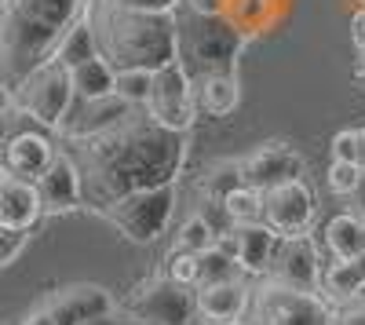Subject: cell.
I'll use <instances>...</instances> for the list:
<instances>
[{"label":"cell","instance_id":"f546056e","mask_svg":"<svg viewBox=\"0 0 365 325\" xmlns=\"http://www.w3.org/2000/svg\"><path fill=\"white\" fill-rule=\"evenodd\" d=\"M329 154H332V161H354V154H358V128H344V132L332 135Z\"/></svg>","mask_w":365,"mask_h":325},{"label":"cell","instance_id":"b9f144b4","mask_svg":"<svg viewBox=\"0 0 365 325\" xmlns=\"http://www.w3.org/2000/svg\"><path fill=\"white\" fill-rule=\"evenodd\" d=\"M361 220H365V216H361Z\"/></svg>","mask_w":365,"mask_h":325},{"label":"cell","instance_id":"277c9868","mask_svg":"<svg viewBox=\"0 0 365 325\" xmlns=\"http://www.w3.org/2000/svg\"><path fill=\"white\" fill-rule=\"evenodd\" d=\"M175 37H179V63H194L201 73L230 70L234 58L245 48V37L223 15H197L187 4L175 11Z\"/></svg>","mask_w":365,"mask_h":325},{"label":"cell","instance_id":"d6a6232c","mask_svg":"<svg viewBox=\"0 0 365 325\" xmlns=\"http://www.w3.org/2000/svg\"><path fill=\"white\" fill-rule=\"evenodd\" d=\"M351 41H354V51H358L361 66H365V8H358L351 15Z\"/></svg>","mask_w":365,"mask_h":325},{"label":"cell","instance_id":"9c48e42d","mask_svg":"<svg viewBox=\"0 0 365 325\" xmlns=\"http://www.w3.org/2000/svg\"><path fill=\"white\" fill-rule=\"evenodd\" d=\"M146 110L158 125L190 135L201 110H197V99H194V77L179 58L168 63V66H161V70H154V88H150Z\"/></svg>","mask_w":365,"mask_h":325},{"label":"cell","instance_id":"5bb4252c","mask_svg":"<svg viewBox=\"0 0 365 325\" xmlns=\"http://www.w3.org/2000/svg\"><path fill=\"white\" fill-rule=\"evenodd\" d=\"M249 282L245 278H223V282H205L194 289L197 321L201 325H241L249 311Z\"/></svg>","mask_w":365,"mask_h":325},{"label":"cell","instance_id":"44dd1931","mask_svg":"<svg viewBox=\"0 0 365 325\" xmlns=\"http://www.w3.org/2000/svg\"><path fill=\"white\" fill-rule=\"evenodd\" d=\"M70 81H73V96L77 99H103V96H113L117 70L106 63L103 55H96V58H88V63L73 66Z\"/></svg>","mask_w":365,"mask_h":325},{"label":"cell","instance_id":"ffe728a7","mask_svg":"<svg viewBox=\"0 0 365 325\" xmlns=\"http://www.w3.org/2000/svg\"><path fill=\"white\" fill-rule=\"evenodd\" d=\"M358 292H365V278L358 274L354 259H332L322 271V296L332 304H351L358 300Z\"/></svg>","mask_w":365,"mask_h":325},{"label":"cell","instance_id":"836d02e7","mask_svg":"<svg viewBox=\"0 0 365 325\" xmlns=\"http://www.w3.org/2000/svg\"><path fill=\"white\" fill-rule=\"evenodd\" d=\"M190 11H197V15H223V8H227V0H182Z\"/></svg>","mask_w":365,"mask_h":325},{"label":"cell","instance_id":"7a4b0ae2","mask_svg":"<svg viewBox=\"0 0 365 325\" xmlns=\"http://www.w3.org/2000/svg\"><path fill=\"white\" fill-rule=\"evenodd\" d=\"M91 0H0V84L11 88L51 63Z\"/></svg>","mask_w":365,"mask_h":325},{"label":"cell","instance_id":"7bdbcfd3","mask_svg":"<svg viewBox=\"0 0 365 325\" xmlns=\"http://www.w3.org/2000/svg\"><path fill=\"white\" fill-rule=\"evenodd\" d=\"M197 325H201V321H197Z\"/></svg>","mask_w":365,"mask_h":325},{"label":"cell","instance_id":"4dcf8cb0","mask_svg":"<svg viewBox=\"0 0 365 325\" xmlns=\"http://www.w3.org/2000/svg\"><path fill=\"white\" fill-rule=\"evenodd\" d=\"M132 11H150V15H175L182 0H117Z\"/></svg>","mask_w":365,"mask_h":325},{"label":"cell","instance_id":"9a60e30c","mask_svg":"<svg viewBox=\"0 0 365 325\" xmlns=\"http://www.w3.org/2000/svg\"><path fill=\"white\" fill-rule=\"evenodd\" d=\"M44 205L34 180H22L0 168V230H34Z\"/></svg>","mask_w":365,"mask_h":325},{"label":"cell","instance_id":"52a82bcc","mask_svg":"<svg viewBox=\"0 0 365 325\" xmlns=\"http://www.w3.org/2000/svg\"><path fill=\"white\" fill-rule=\"evenodd\" d=\"M8 96H11V106L22 110L29 121L55 132L73 103V81H70V70L58 58H51V63L37 66L26 81H19Z\"/></svg>","mask_w":365,"mask_h":325},{"label":"cell","instance_id":"8fae6325","mask_svg":"<svg viewBox=\"0 0 365 325\" xmlns=\"http://www.w3.org/2000/svg\"><path fill=\"white\" fill-rule=\"evenodd\" d=\"M237 168H241V180L256 190H270L278 183H289V180H303V172H307V161L303 154L289 139H267L245 158H237Z\"/></svg>","mask_w":365,"mask_h":325},{"label":"cell","instance_id":"d6986e66","mask_svg":"<svg viewBox=\"0 0 365 325\" xmlns=\"http://www.w3.org/2000/svg\"><path fill=\"white\" fill-rule=\"evenodd\" d=\"M322 249L329 259H358L365 252V220L358 212H336L322 223Z\"/></svg>","mask_w":365,"mask_h":325},{"label":"cell","instance_id":"7402d4cb","mask_svg":"<svg viewBox=\"0 0 365 325\" xmlns=\"http://www.w3.org/2000/svg\"><path fill=\"white\" fill-rule=\"evenodd\" d=\"M223 216H227V227L234 223H259L263 220V190L249 187V183H237L227 201H223Z\"/></svg>","mask_w":365,"mask_h":325},{"label":"cell","instance_id":"f35d334b","mask_svg":"<svg viewBox=\"0 0 365 325\" xmlns=\"http://www.w3.org/2000/svg\"><path fill=\"white\" fill-rule=\"evenodd\" d=\"M8 103H11V96H8V88L0 84V117H4V110H8Z\"/></svg>","mask_w":365,"mask_h":325},{"label":"cell","instance_id":"ac0fdd59","mask_svg":"<svg viewBox=\"0 0 365 325\" xmlns=\"http://www.w3.org/2000/svg\"><path fill=\"white\" fill-rule=\"evenodd\" d=\"M194 99L197 110L208 117H230L241 106V81L234 70H208L194 77Z\"/></svg>","mask_w":365,"mask_h":325},{"label":"cell","instance_id":"60d3db41","mask_svg":"<svg viewBox=\"0 0 365 325\" xmlns=\"http://www.w3.org/2000/svg\"><path fill=\"white\" fill-rule=\"evenodd\" d=\"M358 8H365V0H358Z\"/></svg>","mask_w":365,"mask_h":325},{"label":"cell","instance_id":"603a6c76","mask_svg":"<svg viewBox=\"0 0 365 325\" xmlns=\"http://www.w3.org/2000/svg\"><path fill=\"white\" fill-rule=\"evenodd\" d=\"M99 51H96V37H91V26H88V19H81L70 33H66V41L58 44V51H55V58L63 63L66 70H73V66H81V63H88V58H96Z\"/></svg>","mask_w":365,"mask_h":325},{"label":"cell","instance_id":"e575fe53","mask_svg":"<svg viewBox=\"0 0 365 325\" xmlns=\"http://www.w3.org/2000/svg\"><path fill=\"white\" fill-rule=\"evenodd\" d=\"M347 201L354 205V209H351V212H358V216H365V172H361V180H358V187H354V194H351Z\"/></svg>","mask_w":365,"mask_h":325},{"label":"cell","instance_id":"8d00e7d4","mask_svg":"<svg viewBox=\"0 0 365 325\" xmlns=\"http://www.w3.org/2000/svg\"><path fill=\"white\" fill-rule=\"evenodd\" d=\"M354 165L365 172V128H358V154H354Z\"/></svg>","mask_w":365,"mask_h":325},{"label":"cell","instance_id":"d590c367","mask_svg":"<svg viewBox=\"0 0 365 325\" xmlns=\"http://www.w3.org/2000/svg\"><path fill=\"white\" fill-rule=\"evenodd\" d=\"M19 325H55V321L48 318V311H44V307H37V311H29Z\"/></svg>","mask_w":365,"mask_h":325},{"label":"cell","instance_id":"1f68e13d","mask_svg":"<svg viewBox=\"0 0 365 325\" xmlns=\"http://www.w3.org/2000/svg\"><path fill=\"white\" fill-rule=\"evenodd\" d=\"M329 325H365V300H351L332 311Z\"/></svg>","mask_w":365,"mask_h":325},{"label":"cell","instance_id":"6da1fadb","mask_svg":"<svg viewBox=\"0 0 365 325\" xmlns=\"http://www.w3.org/2000/svg\"><path fill=\"white\" fill-rule=\"evenodd\" d=\"M55 143L73 161L91 212L132 190L175 183L187 161V132L158 125L146 106H128L117 121L88 135H55Z\"/></svg>","mask_w":365,"mask_h":325},{"label":"cell","instance_id":"ba28073f","mask_svg":"<svg viewBox=\"0 0 365 325\" xmlns=\"http://www.w3.org/2000/svg\"><path fill=\"white\" fill-rule=\"evenodd\" d=\"M125 314L135 318V325H194V289L172 282L168 274H150L128 292Z\"/></svg>","mask_w":365,"mask_h":325},{"label":"cell","instance_id":"ab89813d","mask_svg":"<svg viewBox=\"0 0 365 325\" xmlns=\"http://www.w3.org/2000/svg\"><path fill=\"white\" fill-rule=\"evenodd\" d=\"M354 267H358V274H361V278H365V252H361V256H358V259H354Z\"/></svg>","mask_w":365,"mask_h":325},{"label":"cell","instance_id":"cb8c5ba5","mask_svg":"<svg viewBox=\"0 0 365 325\" xmlns=\"http://www.w3.org/2000/svg\"><path fill=\"white\" fill-rule=\"evenodd\" d=\"M150 88H154V70H117L113 96L125 99L128 106H146Z\"/></svg>","mask_w":365,"mask_h":325},{"label":"cell","instance_id":"5b68a950","mask_svg":"<svg viewBox=\"0 0 365 325\" xmlns=\"http://www.w3.org/2000/svg\"><path fill=\"white\" fill-rule=\"evenodd\" d=\"M332 307L322 292H303L274 278H256L241 325H329Z\"/></svg>","mask_w":365,"mask_h":325},{"label":"cell","instance_id":"f1b7e54d","mask_svg":"<svg viewBox=\"0 0 365 325\" xmlns=\"http://www.w3.org/2000/svg\"><path fill=\"white\" fill-rule=\"evenodd\" d=\"M26 242H29V230H0V267L15 263L22 256Z\"/></svg>","mask_w":365,"mask_h":325},{"label":"cell","instance_id":"d4e9b609","mask_svg":"<svg viewBox=\"0 0 365 325\" xmlns=\"http://www.w3.org/2000/svg\"><path fill=\"white\" fill-rule=\"evenodd\" d=\"M201 252H190V249H172L168 256H165V263H161V274H168L172 282H179V285H190V289H197V278H201V259H197Z\"/></svg>","mask_w":365,"mask_h":325},{"label":"cell","instance_id":"8992f818","mask_svg":"<svg viewBox=\"0 0 365 325\" xmlns=\"http://www.w3.org/2000/svg\"><path fill=\"white\" fill-rule=\"evenodd\" d=\"M172 212H175V183L132 190V194L117 197V201H110V205L99 209V216L117 234H125L132 245L158 242L165 234V227L172 223Z\"/></svg>","mask_w":365,"mask_h":325},{"label":"cell","instance_id":"4fadbf2b","mask_svg":"<svg viewBox=\"0 0 365 325\" xmlns=\"http://www.w3.org/2000/svg\"><path fill=\"white\" fill-rule=\"evenodd\" d=\"M48 318L55 325H84L99 314H110L117 311V300L106 285H96V282H73V285H63V289H51L44 304Z\"/></svg>","mask_w":365,"mask_h":325},{"label":"cell","instance_id":"3957f363","mask_svg":"<svg viewBox=\"0 0 365 325\" xmlns=\"http://www.w3.org/2000/svg\"><path fill=\"white\" fill-rule=\"evenodd\" d=\"M84 19L96 37V51L113 70H161L179 58L175 15H150L117 0H91Z\"/></svg>","mask_w":365,"mask_h":325},{"label":"cell","instance_id":"484cf974","mask_svg":"<svg viewBox=\"0 0 365 325\" xmlns=\"http://www.w3.org/2000/svg\"><path fill=\"white\" fill-rule=\"evenodd\" d=\"M216 227H212L208 220H201L197 212L194 216H187L182 220V227H179V238H175V245L179 249H190V252H205V249H212L216 245Z\"/></svg>","mask_w":365,"mask_h":325},{"label":"cell","instance_id":"7c38bea8","mask_svg":"<svg viewBox=\"0 0 365 325\" xmlns=\"http://www.w3.org/2000/svg\"><path fill=\"white\" fill-rule=\"evenodd\" d=\"M263 223L278 238L307 234L314 223V190L307 187V180H289L263 190Z\"/></svg>","mask_w":365,"mask_h":325},{"label":"cell","instance_id":"4316f807","mask_svg":"<svg viewBox=\"0 0 365 325\" xmlns=\"http://www.w3.org/2000/svg\"><path fill=\"white\" fill-rule=\"evenodd\" d=\"M201 278H197V285H205V282H223V278H237L241 274V267H237V259H230L223 249H205L201 256Z\"/></svg>","mask_w":365,"mask_h":325},{"label":"cell","instance_id":"2e32d148","mask_svg":"<svg viewBox=\"0 0 365 325\" xmlns=\"http://www.w3.org/2000/svg\"><path fill=\"white\" fill-rule=\"evenodd\" d=\"M37 194H41V205H44V216H63V212H73L84 205L81 197V175L73 168V161L58 150V158L48 165V172L37 180Z\"/></svg>","mask_w":365,"mask_h":325},{"label":"cell","instance_id":"83f0119b","mask_svg":"<svg viewBox=\"0 0 365 325\" xmlns=\"http://www.w3.org/2000/svg\"><path fill=\"white\" fill-rule=\"evenodd\" d=\"M361 180V168L354 161H329V172H325V183L336 197H351L354 187Z\"/></svg>","mask_w":365,"mask_h":325},{"label":"cell","instance_id":"30bf717a","mask_svg":"<svg viewBox=\"0 0 365 325\" xmlns=\"http://www.w3.org/2000/svg\"><path fill=\"white\" fill-rule=\"evenodd\" d=\"M322 252L314 245V238L307 234H292V238H278L270 252V263L259 278H274L282 285H292V289H303V292H322Z\"/></svg>","mask_w":365,"mask_h":325},{"label":"cell","instance_id":"74e56055","mask_svg":"<svg viewBox=\"0 0 365 325\" xmlns=\"http://www.w3.org/2000/svg\"><path fill=\"white\" fill-rule=\"evenodd\" d=\"M84 325H120V321H117V311H110V314H99V318H91Z\"/></svg>","mask_w":365,"mask_h":325},{"label":"cell","instance_id":"e0dca14e","mask_svg":"<svg viewBox=\"0 0 365 325\" xmlns=\"http://www.w3.org/2000/svg\"><path fill=\"white\" fill-rule=\"evenodd\" d=\"M230 234H234V259H237L241 274L259 278L270 263L274 245H278V234H274L263 220L259 223H234Z\"/></svg>","mask_w":365,"mask_h":325}]
</instances>
